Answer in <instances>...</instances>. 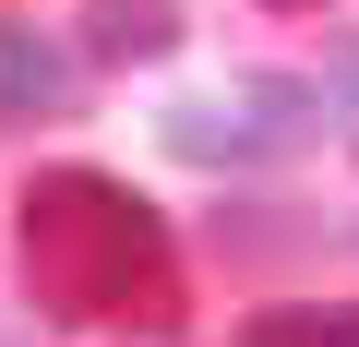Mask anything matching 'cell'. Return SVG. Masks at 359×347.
Instances as JSON below:
<instances>
[{
    "label": "cell",
    "instance_id": "277c9868",
    "mask_svg": "<svg viewBox=\"0 0 359 347\" xmlns=\"http://www.w3.org/2000/svg\"><path fill=\"white\" fill-rule=\"evenodd\" d=\"M84 48L96 60H168L180 48V0H84Z\"/></svg>",
    "mask_w": 359,
    "mask_h": 347
},
{
    "label": "cell",
    "instance_id": "7a4b0ae2",
    "mask_svg": "<svg viewBox=\"0 0 359 347\" xmlns=\"http://www.w3.org/2000/svg\"><path fill=\"white\" fill-rule=\"evenodd\" d=\"M323 120H335L323 84H299V72H228V84H204V96L168 108V156H192V168H264V156L311 144Z\"/></svg>",
    "mask_w": 359,
    "mask_h": 347
},
{
    "label": "cell",
    "instance_id": "3957f363",
    "mask_svg": "<svg viewBox=\"0 0 359 347\" xmlns=\"http://www.w3.org/2000/svg\"><path fill=\"white\" fill-rule=\"evenodd\" d=\"M72 108V48L48 25H0V120H60Z\"/></svg>",
    "mask_w": 359,
    "mask_h": 347
},
{
    "label": "cell",
    "instance_id": "5b68a950",
    "mask_svg": "<svg viewBox=\"0 0 359 347\" xmlns=\"http://www.w3.org/2000/svg\"><path fill=\"white\" fill-rule=\"evenodd\" d=\"M240 347H359V311L347 299H287V311H252Z\"/></svg>",
    "mask_w": 359,
    "mask_h": 347
},
{
    "label": "cell",
    "instance_id": "52a82bcc",
    "mask_svg": "<svg viewBox=\"0 0 359 347\" xmlns=\"http://www.w3.org/2000/svg\"><path fill=\"white\" fill-rule=\"evenodd\" d=\"M264 13H323V0H264Z\"/></svg>",
    "mask_w": 359,
    "mask_h": 347
},
{
    "label": "cell",
    "instance_id": "6da1fadb",
    "mask_svg": "<svg viewBox=\"0 0 359 347\" xmlns=\"http://www.w3.org/2000/svg\"><path fill=\"white\" fill-rule=\"evenodd\" d=\"M13 252H25V287L48 323H144L156 335L180 311V240L108 168H36L13 204Z\"/></svg>",
    "mask_w": 359,
    "mask_h": 347
},
{
    "label": "cell",
    "instance_id": "8992f818",
    "mask_svg": "<svg viewBox=\"0 0 359 347\" xmlns=\"http://www.w3.org/2000/svg\"><path fill=\"white\" fill-rule=\"evenodd\" d=\"M323 108H335V120H347V132H359V36H347V48H335V60H323Z\"/></svg>",
    "mask_w": 359,
    "mask_h": 347
}]
</instances>
